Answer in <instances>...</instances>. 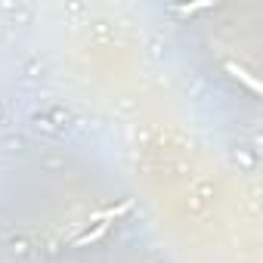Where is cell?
<instances>
[{"mask_svg":"<svg viewBox=\"0 0 263 263\" xmlns=\"http://www.w3.org/2000/svg\"><path fill=\"white\" fill-rule=\"evenodd\" d=\"M108 226L111 223H96V229H87L84 235H78L74 241H71V248H87V245H93V241H99L105 232H108Z\"/></svg>","mask_w":263,"mask_h":263,"instance_id":"obj_3","label":"cell"},{"mask_svg":"<svg viewBox=\"0 0 263 263\" xmlns=\"http://www.w3.org/2000/svg\"><path fill=\"white\" fill-rule=\"evenodd\" d=\"M127 211H134V201H121V204H111V208H102V211H96V214H90V220H87V223H111V220H118V217H124Z\"/></svg>","mask_w":263,"mask_h":263,"instance_id":"obj_1","label":"cell"},{"mask_svg":"<svg viewBox=\"0 0 263 263\" xmlns=\"http://www.w3.org/2000/svg\"><path fill=\"white\" fill-rule=\"evenodd\" d=\"M204 10H214V0H198V4L174 7V13H177V16H195V13H204Z\"/></svg>","mask_w":263,"mask_h":263,"instance_id":"obj_4","label":"cell"},{"mask_svg":"<svg viewBox=\"0 0 263 263\" xmlns=\"http://www.w3.org/2000/svg\"><path fill=\"white\" fill-rule=\"evenodd\" d=\"M226 71H229L235 81H241V84H245V87H248L254 96H260V81H254V78H251V74H248L241 65H235V62H226Z\"/></svg>","mask_w":263,"mask_h":263,"instance_id":"obj_2","label":"cell"}]
</instances>
